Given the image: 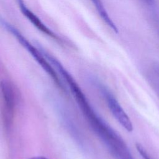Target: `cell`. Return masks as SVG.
<instances>
[{
  "label": "cell",
  "instance_id": "6da1fadb",
  "mask_svg": "<svg viewBox=\"0 0 159 159\" xmlns=\"http://www.w3.org/2000/svg\"><path fill=\"white\" fill-rule=\"evenodd\" d=\"M72 94L91 127L111 153L116 155L124 150L127 146L123 140L96 112L81 89H75Z\"/></svg>",
  "mask_w": 159,
  "mask_h": 159
},
{
  "label": "cell",
  "instance_id": "7a4b0ae2",
  "mask_svg": "<svg viewBox=\"0 0 159 159\" xmlns=\"http://www.w3.org/2000/svg\"><path fill=\"white\" fill-rule=\"evenodd\" d=\"M2 24L3 26L11 32L19 42V43L30 53V54L33 57L35 60L39 64V65L43 69V70L50 76V77L53 80L54 83L60 88L65 90V87L63 84L61 82L60 79L52 65L47 59L45 55L42 53L41 50L35 48L32 45L29 40L14 26L7 23L6 22H2Z\"/></svg>",
  "mask_w": 159,
  "mask_h": 159
},
{
  "label": "cell",
  "instance_id": "3957f363",
  "mask_svg": "<svg viewBox=\"0 0 159 159\" xmlns=\"http://www.w3.org/2000/svg\"><path fill=\"white\" fill-rule=\"evenodd\" d=\"M0 94L2 102V117L6 128H9L13 121L15 109L18 101V93L14 84L10 81H0Z\"/></svg>",
  "mask_w": 159,
  "mask_h": 159
},
{
  "label": "cell",
  "instance_id": "277c9868",
  "mask_svg": "<svg viewBox=\"0 0 159 159\" xmlns=\"http://www.w3.org/2000/svg\"><path fill=\"white\" fill-rule=\"evenodd\" d=\"M94 82H95L96 86L104 96L109 109L117 121L127 131L132 132L133 130L132 121L120 104L119 103L118 101L105 86L100 83L99 81H95Z\"/></svg>",
  "mask_w": 159,
  "mask_h": 159
},
{
  "label": "cell",
  "instance_id": "5b68a950",
  "mask_svg": "<svg viewBox=\"0 0 159 159\" xmlns=\"http://www.w3.org/2000/svg\"><path fill=\"white\" fill-rule=\"evenodd\" d=\"M19 7L20 11L24 14V16L29 19V20L34 24V25L40 31L44 33L47 35L51 37L53 39L58 40L59 37L55 34L50 29H49L41 20L33 12H32L25 4L23 0H17Z\"/></svg>",
  "mask_w": 159,
  "mask_h": 159
},
{
  "label": "cell",
  "instance_id": "8992f818",
  "mask_svg": "<svg viewBox=\"0 0 159 159\" xmlns=\"http://www.w3.org/2000/svg\"><path fill=\"white\" fill-rule=\"evenodd\" d=\"M135 147H136L137 152H139V153L141 157L142 158V159H153L150 156V155L148 154L147 151L145 150V148L140 143H136Z\"/></svg>",
  "mask_w": 159,
  "mask_h": 159
},
{
  "label": "cell",
  "instance_id": "52a82bcc",
  "mask_svg": "<svg viewBox=\"0 0 159 159\" xmlns=\"http://www.w3.org/2000/svg\"><path fill=\"white\" fill-rule=\"evenodd\" d=\"M29 159H48L47 158H45V157H42V156H38V157H31Z\"/></svg>",
  "mask_w": 159,
  "mask_h": 159
},
{
  "label": "cell",
  "instance_id": "ba28073f",
  "mask_svg": "<svg viewBox=\"0 0 159 159\" xmlns=\"http://www.w3.org/2000/svg\"><path fill=\"white\" fill-rule=\"evenodd\" d=\"M145 1L148 4H152L153 2V0H145Z\"/></svg>",
  "mask_w": 159,
  "mask_h": 159
},
{
  "label": "cell",
  "instance_id": "9c48e42d",
  "mask_svg": "<svg viewBox=\"0 0 159 159\" xmlns=\"http://www.w3.org/2000/svg\"><path fill=\"white\" fill-rule=\"evenodd\" d=\"M158 30H159V29H158Z\"/></svg>",
  "mask_w": 159,
  "mask_h": 159
}]
</instances>
